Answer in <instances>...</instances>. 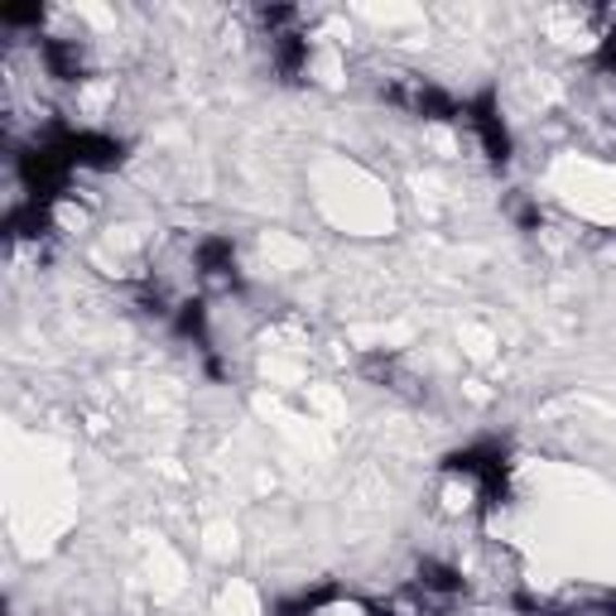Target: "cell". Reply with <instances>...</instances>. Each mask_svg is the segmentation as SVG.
I'll use <instances>...</instances> for the list:
<instances>
[{
	"label": "cell",
	"instance_id": "1",
	"mask_svg": "<svg viewBox=\"0 0 616 616\" xmlns=\"http://www.w3.org/2000/svg\"><path fill=\"white\" fill-rule=\"evenodd\" d=\"M443 473L448 477H467L477 487L481 515L501 511L511 496V457L501 443H473V448H457V453L443 457Z\"/></svg>",
	"mask_w": 616,
	"mask_h": 616
},
{
	"label": "cell",
	"instance_id": "2",
	"mask_svg": "<svg viewBox=\"0 0 616 616\" xmlns=\"http://www.w3.org/2000/svg\"><path fill=\"white\" fill-rule=\"evenodd\" d=\"M380 97H386L390 106L410 111V116H424V121H453L457 111H463L439 83H429V77H419V73H395L380 87Z\"/></svg>",
	"mask_w": 616,
	"mask_h": 616
},
{
	"label": "cell",
	"instance_id": "3",
	"mask_svg": "<svg viewBox=\"0 0 616 616\" xmlns=\"http://www.w3.org/2000/svg\"><path fill=\"white\" fill-rule=\"evenodd\" d=\"M49 144H59L63 154H68L73 169H116L121 160H126V144L116 136H102V130H53Z\"/></svg>",
	"mask_w": 616,
	"mask_h": 616
},
{
	"label": "cell",
	"instance_id": "4",
	"mask_svg": "<svg viewBox=\"0 0 616 616\" xmlns=\"http://www.w3.org/2000/svg\"><path fill=\"white\" fill-rule=\"evenodd\" d=\"M457 116L467 121V130L477 136L481 154H487L491 164H506V160H511V130H506V121H501L496 97H491V92H477L473 102H463V111H457Z\"/></svg>",
	"mask_w": 616,
	"mask_h": 616
},
{
	"label": "cell",
	"instance_id": "5",
	"mask_svg": "<svg viewBox=\"0 0 616 616\" xmlns=\"http://www.w3.org/2000/svg\"><path fill=\"white\" fill-rule=\"evenodd\" d=\"M193 265H198V279H203L208 289H222V294H231V289H241L237 246H231L227 237H203V241H198Z\"/></svg>",
	"mask_w": 616,
	"mask_h": 616
},
{
	"label": "cell",
	"instance_id": "6",
	"mask_svg": "<svg viewBox=\"0 0 616 616\" xmlns=\"http://www.w3.org/2000/svg\"><path fill=\"white\" fill-rule=\"evenodd\" d=\"M39 59L49 68V77H59V83H83L87 77V49L77 39H43Z\"/></svg>",
	"mask_w": 616,
	"mask_h": 616
},
{
	"label": "cell",
	"instance_id": "7",
	"mask_svg": "<svg viewBox=\"0 0 616 616\" xmlns=\"http://www.w3.org/2000/svg\"><path fill=\"white\" fill-rule=\"evenodd\" d=\"M271 59H275V73L285 77V83H299V77L309 73V39H304V29H294V35H275L271 39Z\"/></svg>",
	"mask_w": 616,
	"mask_h": 616
},
{
	"label": "cell",
	"instance_id": "8",
	"mask_svg": "<svg viewBox=\"0 0 616 616\" xmlns=\"http://www.w3.org/2000/svg\"><path fill=\"white\" fill-rule=\"evenodd\" d=\"M463 588H467V582H463V574H457V568L439 564V558H424V564H419V592H424V598L448 602V598H457Z\"/></svg>",
	"mask_w": 616,
	"mask_h": 616
},
{
	"label": "cell",
	"instance_id": "9",
	"mask_svg": "<svg viewBox=\"0 0 616 616\" xmlns=\"http://www.w3.org/2000/svg\"><path fill=\"white\" fill-rule=\"evenodd\" d=\"M366 376L380 380V386H390V390H405V395H419V380L405 376V366L395 362V356H366Z\"/></svg>",
	"mask_w": 616,
	"mask_h": 616
},
{
	"label": "cell",
	"instance_id": "10",
	"mask_svg": "<svg viewBox=\"0 0 616 616\" xmlns=\"http://www.w3.org/2000/svg\"><path fill=\"white\" fill-rule=\"evenodd\" d=\"M338 598H342L338 582H318L313 592H299V598L279 602V612H275V616H313V612H323L328 602H338Z\"/></svg>",
	"mask_w": 616,
	"mask_h": 616
},
{
	"label": "cell",
	"instance_id": "11",
	"mask_svg": "<svg viewBox=\"0 0 616 616\" xmlns=\"http://www.w3.org/2000/svg\"><path fill=\"white\" fill-rule=\"evenodd\" d=\"M169 323H174V332H178V338H193L198 347L208 342V309L198 304V299H193V304H178Z\"/></svg>",
	"mask_w": 616,
	"mask_h": 616
},
{
	"label": "cell",
	"instance_id": "12",
	"mask_svg": "<svg viewBox=\"0 0 616 616\" xmlns=\"http://www.w3.org/2000/svg\"><path fill=\"white\" fill-rule=\"evenodd\" d=\"M506 212L515 217V227H520V231H540V227H544L540 203H530V198H520V193H515L511 203H506Z\"/></svg>",
	"mask_w": 616,
	"mask_h": 616
},
{
	"label": "cell",
	"instance_id": "13",
	"mask_svg": "<svg viewBox=\"0 0 616 616\" xmlns=\"http://www.w3.org/2000/svg\"><path fill=\"white\" fill-rule=\"evenodd\" d=\"M0 25L10 29H29V25H43V5H0Z\"/></svg>",
	"mask_w": 616,
	"mask_h": 616
},
{
	"label": "cell",
	"instance_id": "14",
	"mask_svg": "<svg viewBox=\"0 0 616 616\" xmlns=\"http://www.w3.org/2000/svg\"><path fill=\"white\" fill-rule=\"evenodd\" d=\"M424 616H457V612H448V607H429V612H424Z\"/></svg>",
	"mask_w": 616,
	"mask_h": 616
}]
</instances>
